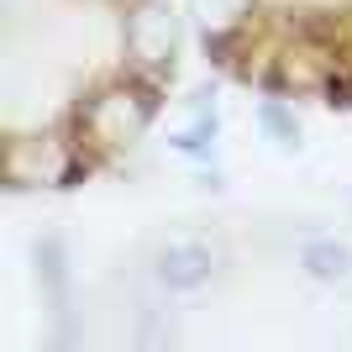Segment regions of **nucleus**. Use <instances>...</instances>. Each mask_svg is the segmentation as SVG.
<instances>
[{"mask_svg": "<svg viewBox=\"0 0 352 352\" xmlns=\"http://www.w3.org/2000/svg\"><path fill=\"white\" fill-rule=\"evenodd\" d=\"M174 47H179V27H174L168 0H137L132 16H126V53H132V63L158 74L174 63Z\"/></svg>", "mask_w": 352, "mask_h": 352, "instance_id": "1", "label": "nucleus"}, {"mask_svg": "<svg viewBox=\"0 0 352 352\" xmlns=\"http://www.w3.org/2000/svg\"><path fill=\"white\" fill-rule=\"evenodd\" d=\"M153 274H158L163 289H174V294H195V289H206L210 274H216V252H210L206 242H168V248L158 252Z\"/></svg>", "mask_w": 352, "mask_h": 352, "instance_id": "2", "label": "nucleus"}, {"mask_svg": "<svg viewBox=\"0 0 352 352\" xmlns=\"http://www.w3.org/2000/svg\"><path fill=\"white\" fill-rule=\"evenodd\" d=\"M142 121H147V100H137L126 89H111L89 105V132L100 142H126V137L142 132Z\"/></svg>", "mask_w": 352, "mask_h": 352, "instance_id": "3", "label": "nucleus"}, {"mask_svg": "<svg viewBox=\"0 0 352 352\" xmlns=\"http://www.w3.org/2000/svg\"><path fill=\"white\" fill-rule=\"evenodd\" d=\"M63 158L58 147L47 142V137H32V142H16L11 158H6V174L16 179V184H43V179H58Z\"/></svg>", "mask_w": 352, "mask_h": 352, "instance_id": "4", "label": "nucleus"}, {"mask_svg": "<svg viewBox=\"0 0 352 352\" xmlns=\"http://www.w3.org/2000/svg\"><path fill=\"white\" fill-rule=\"evenodd\" d=\"M300 268L321 284H347L352 279V248H342V242H305L300 248Z\"/></svg>", "mask_w": 352, "mask_h": 352, "instance_id": "5", "label": "nucleus"}, {"mask_svg": "<svg viewBox=\"0 0 352 352\" xmlns=\"http://www.w3.org/2000/svg\"><path fill=\"white\" fill-rule=\"evenodd\" d=\"M195 16L206 32H232L248 16V0H195Z\"/></svg>", "mask_w": 352, "mask_h": 352, "instance_id": "6", "label": "nucleus"}]
</instances>
